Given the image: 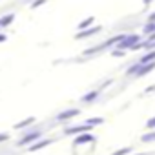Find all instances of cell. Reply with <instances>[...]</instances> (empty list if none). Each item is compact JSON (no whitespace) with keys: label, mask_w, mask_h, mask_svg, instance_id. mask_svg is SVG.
I'll return each mask as SVG.
<instances>
[{"label":"cell","mask_w":155,"mask_h":155,"mask_svg":"<svg viewBox=\"0 0 155 155\" xmlns=\"http://www.w3.org/2000/svg\"><path fill=\"white\" fill-rule=\"evenodd\" d=\"M142 140H155V133H153V135H144Z\"/></svg>","instance_id":"cell-10"},{"label":"cell","mask_w":155,"mask_h":155,"mask_svg":"<svg viewBox=\"0 0 155 155\" xmlns=\"http://www.w3.org/2000/svg\"><path fill=\"white\" fill-rule=\"evenodd\" d=\"M77 113H79V110H69V111L58 115V119H69V117H73V115H77Z\"/></svg>","instance_id":"cell-4"},{"label":"cell","mask_w":155,"mask_h":155,"mask_svg":"<svg viewBox=\"0 0 155 155\" xmlns=\"http://www.w3.org/2000/svg\"><path fill=\"white\" fill-rule=\"evenodd\" d=\"M128 151H130V150L126 148V150H119V151H117V153H113V155H126Z\"/></svg>","instance_id":"cell-11"},{"label":"cell","mask_w":155,"mask_h":155,"mask_svg":"<svg viewBox=\"0 0 155 155\" xmlns=\"http://www.w3.org/2000/svg\"><path fill=\"white\" fill-rule=\"evenodd\" d=\"M150 40H155V33H153V35H151V37H150Z\"/></svg>","instance_id":"cell-14"},{"label":"cell","mask_w":155,"mask_h":155,"mask_svg":"<svg viewBox=\"0 0 155 155\" xmlns=\"http://www.w3.org/2000/svg\"><path fill=\"white\" fill-rule=\"evenodd\" d=\"M153 58H155V51H153V53H148V55H144L140 62H142V64H148V62H150V60H153Z\"/></svg>","instance_id":"cell-6"},{"label":"cell","mask_w":155,"mask_h":155,"mask_svg":"<svg viewBox=\"0 0 155 155\" xmlns=\"http://www.w3.org/2000/svg\"><path fill=\"white\" fill-rule=\"evenodd\" d=\"M4 139H8V135H0V142H2Z\"/></svg>","instance_id":"cell-13"},{"label":"cell","mask_w":155,"mask_h":155,"mask_svg":"<svg viewBox=\"0 0 155 155\" xmlns=\"http://www.w3.org/2000/svg\"><path fill=\"white\" fill-rule=\"evenodd\" d=\"M155 68V62H151V64H146V66H140V69L137 71L139 75H144V73H148V71H151Z\"/></svg>","instance_id":"cell-2"},{"label":"cell","mask_w":155,"mask_h":155,"mask_svg":"<svg viewBox=\"0 0 155 155\" xmlns=\"http://www.w3.org/2000/svg\"><path fill=\"white\" fill-rule=\"evenodd\" d=\"M153 29H155V24H150V26H146V28H144V31H146V33H151Z\"/></svg>","instance_id":"cell-8"},{"label":"cell","mask_w":155,"mask_h":155,"mask_svg":"<svg viewBox=\"0 0 155 155\" xmlns=\"http://www.w3.org/2000/svg\"><path fill=\"white\" fill-rule=\"evenodd\" d=\"M120 42H122V46H133L135 42H139V37H135V35H133L131 38H126V37H124Z\"/></svg>","instance_id":"cell-1"},{"label":"cell","mask_w":155,"mask_h":155,"mask_svg":"<svg viewBox=\"0 0 155 155\" xmlns=\"http://www.w3.org/2000/svg\"><path fill=\"white\" fill-rule=\"evenodd\" d=\"M151 20H155V15H151Z\"/></svg>","instance_id":"cell-15"},{"label":"cell","mask_w":155,"mask_h":155,"mask_svg":"<svg viewBox=\"0 0 155 155\" xmlns=\"http://www.w3.org/2000/svg\"><path fill=\"white\" fill-rule=\"evenodd\" d=\"M95 97H97V93H90V95H86V97H84L82 101H86V102H88V101H93Z\"/></svg>","instance_id":"cell-7"},{"label":"cell","mask_w":155,"mask_h":155,"mask_svg":"<svg viewBox=\"0 0 155 155\" xmlns=\"http://www.w3.org/2000/svg\"><path fill=\"white\" fill-rule=\"evenodd\" d=\"M91 22H93V18H88V20H84V22L81 24V28H86V26H90Z\"/></svg>","instance_id":"cell-9"},{"label":"cell","mask_w":155,"mask_h":155,"mask_svg":"<svg viewBox=\"0 0 155 155\" xmlns=\"http://www.w3.org/2000/svg\"><path fill=\"white\" fill-rule=\"evenodd\" d=\"M90 140H93L91 135H79L75 142H77V144H82V142H90Z\"/></svg>","instance_id":"cell-3"},{"label":"cell","mask_w":155,"mask_h":155,"mask_svg":"<svg viewBox=\"0 0 155 155\" xmlns=\"http://www.w3.org/2000/svg\"><path fill=\"white\" fill-rule=\"evenodd\" d=\"M148 128H155V119H151V120L148 122Z\"/></svg>","instance_id":"cell-12"},{"label":"cell","mask_w":155,"mask_h":155,"mask_svg":"<svg viewBox=\"0 0 155 155\" xmlns=\"http://www.w3.org/2000/svg\"><path fill=\"white\" fill-rule=\"evenodd\" d=\"M38 135H40V133H31V135H28L24 140H20V144H26V142H31V140H35V139H38Z\"/></svg>","instance_id":"cell-5"}]
</instances>
